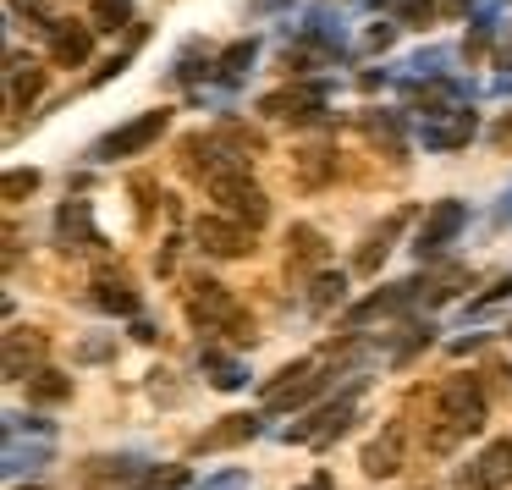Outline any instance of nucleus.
<instances>
[{
    "label": "nucleus",
    "instance_id": "obj_29",
    "mask_svg": "<svg viewBox=\"0 0 512 490\" xmlns=\"http://www.w3.org/2000/svg\"><path fill=\"white\" fill-rule=\"evenodd\" d=\"M199 56H204L199 45H188V50H182V61H177V78H182V83H193V78H199Z\"/></svg>",
    "mask_w": 512,
    "mask_h": 490
},
{
    "label": "nucleus",
    "instance_id": "obj_21",
    "mask_svg": "<svg viewBox=\"0 0 512 490\" xmlns=\"http://www.w3.org/2000/svg\"><path fill=\"white\" fill-rule=\"evenodd\" d=\"M45 89V72L34 67V61H23V56H12V111H23L34 94Z\"/></svg>",
    "mask_w": 512,
    "mask_h": 490
},
{
    "label": "nucleus",
    "instance_id": "obj_27",
    "mask_svg": "<svg viewBox=\"0 0 512 490\" xmlns=\"http://www.w3.org/2000/svg\"><path fill=\"white\" fill-rule=\"evenodd\" d=\"M342 292H347L342 270H325V276L314 281V309H331V303H342Z\"/></svg>",
    "mask_w": 512,
    "mask_h": 490
},
{
    "label": "nucleus",
    "instance_id": "obj_17",
    "mask_svg": "<svg viewBox=\"0 0 512 490\" xmlns=\"http://www.w3.org/2000/svg\"><path fill=\"white\" fill-rule=\"evenodd\" d=\"M94 303H100V309H111V314H138L133 281L111 276V270H100V276H94Z\"/></svg>",
    "mask_w": 512,
    "mask_h": 490
},
{
    "label": "nucleus",
    "instance_id": "obj_14",
    "mask_svg": "<svg viewBox=\"0 0 512 490\" xmlns=\"http://www.w3.org/2000/svg\"><path fill=\"white\" fill-rule=\"evenodd\" d=\"M56 237H61V243L100 248V232H94V215H89V204H78V199H67V204H61V215H56Z\"/></svg>",
    "mask_w": 512,
    "mask_h": 490
},
{
    "label": "nucleus",
    "instance_id": "obj_7",
    "mask_svg": "<svg viewBox=\"0 0 512 490\" xmlns=\"http://www.w3.org/2000/svg\"><path fill=\"white\" fill-rule=\"evenodd\" d=\"M463 221H468V210L457 199H441L430 215H424V226H419V237H413V254L419 259H430V254H441L446 243H452L457 232H463Z\"/></svg>",
    "mask_w": 512,
    "mask_h": 490
},
{
    "label": "nucleus",
    "instance_id": "obj_10",
    "mask_svg": "<svg viewBox=\"0 0 512 490\" xmlns=\"http://www.w3.org/2000/svg\"><path fill=\"white\" fill-rule=\"evenodd\" d=\"M507 479H512V441L485 446V452L463 468V485H474V490H496V485H507Z\"/></svg>",
    "mask_w": 512,
    "mask_h": 490
},
{
    "label": "nucleus",
    "instance_id": "obj_15",
    "mask_svg": "<svg viewBox=\"0 0 512 490\" xmlns=\"http://www.w3.org/2000/svg\"><path fill=\"white\" fill-rule=\"evenodd\" d=\"M320 259H325V237L314 232V226H292V232H287V270H292V276L314 270Z\"/></svg>",
    "mask_w": 512,
    "mask_h": 490
},
{
    "label": "nucleus",
    "instance_id": "obj_16",
    "mask_svg": "<svg viewBox=\"0 0 512 490\" xmlns=\"http://www.w3.org/2000/svg\"><path fill=\"white\" fill-rule=\"evenodd\" d=\"M39 353H45V336L39 331H12L6 336V380H28L23 364H39Z\"/></svg>",
    "mask_w": 512,
    "mask_h": 490
},
{
    "label": "nucleus",
    "instance_id": "obj_8",
    "mask_svg": "<svg viewBox=\"0 0 512 490\" xmlns=\"http://www.w3.org/2000/svg\"><path fill=\"white\" fill-rule=\"evenodd\" d=\"M474 111L468 105H457V111H424V127H419V138H424V149H457V144H468L474 138Z\"/></svg>",
    "mask_w": 512,
    "mask_h": 490
},
{
    "label": "nucleus",
    "instance_id": "obj_34",
    "mask_svg": "<svg viewBox=\"0 0 512 490\" xmlns=\"http://www.w3.org/2000/svg\"><path fill=\"white\" fill-rule=\"evenodd\" d=\"M507 336H512V331H507Z\"/></svg>",
    "mask_w": 512,
    "mask_h": 490
},
{
    "label": "nucleus",
    "instance_id": "obj_11",
    "mask_svg": "<svg viewBox=\"0 0 512 490\" xmlns=\"http://www.w3.org/2000/svg\"><path fill=\"white\" fill-rule=\"evenodd\" d=\"M94 34H100V28H89V23H50V56H56L61 67H83L89 50H94Z\"/></svg>",
    "mask_w": 512,
    "mask_h": 490
},
{
    "label": "nucleus",
    "instance_id": "obj_3",
    "mask_svg": "<svg viewBox=\"0 0 512 490\" xmlns=\"http://www.w3.org/2000/svg\"><path fill=\"white\" fill-rule=\"evenodd\" d=\"M215 204H226V215H232L237 226H248V232H259V226L270 221V199L248 182V171H232V177H215L210 182Z\"/></svg>",
    "mask_w": 512,
    "mask_h": 490
},
{
    "label": "nucleus",
    "instance_id": "obj_30",
    "mask_svg": "<svg viewBox=\"0 0 512 490\" xmlns=\"http://www.w3.org/2000/svg\"><path fill=\"white\" fill-rule=\"evenodd\" d=\"M182 485H188V468H166V474L149 479V490H182Z\"/></svg>",
    "mask_w": 512,
    "mask_h": 490
},
{
    "label": "nucleus",
    "instance_id": "obj_1",
    "mask_svg": "<svg viewBox=\"0 0 512 490\" xmlns=\"http://www.w3.org/2000/svg\"><path fill=\"white\" fill-rule=\"evenodd\" d=\"M474 430H485V391L474 375H452L435 397V430H430V452H452L457 441H468Z\"/></svg>",
    "mask_w": 512,
    "mask_h": 490
},
{
    "label": "nucleus",
    "instance_id": "obj_6",
    "mask_svg": "<svg viewBox=\"0 0 512 490\" xmlns=\"http://www.w3.org/2000/svg\"><path fill=\"white\" fill-rule=\"evenodd\" d=\"M193 243H199L204 254H215V259L254 254V237H248L237 221H226V215H199V221H193Z\"/></svg>",
    "mask_w": 512,
    "mask_h": 490
},
{
    "label": "nucleus",
    "instance_id": "obj_26",
    "mask_svg": "<svg viewBox=\"0 0 512 490\" xmlns=\"http://www.w3.org/2000/svg\"><path fill=\"white\" fill-rule=\"evenodd\" d=\"M127 23V0H94V28L100 34H116Z\"/></svg>",
    "mask_w": 512,
    "mask_h": 490
},
{
    "label": "nucleus",
    "instance_id": "obj_4",
    "mask_svg": "<svg viewBox=\"0 0 512 490\" xmlns=\"http://www.w3.org/2000/svg\"><path fill=\"white\" fill-rule=\"evenodd\" d=\"M166 122H171V111H144L138 122H127V127H116L111 138H100V144H94V160H127V155H144V149L155 144L160 133H166Z\"/></svg>",
    "mask_w": 512,
    "mask_h": 490
},
{
    "label": "nucleus",
    "instance_id": "obj_13",
    "mask_svg": "<svg viewBox=\"0 0 512 490\" xmlns=\"http://www.w3.org/2000/svg\"><path fill=\"white\" fill-rule=\"evenodd\" d=\"M397 468H402V424H386V430L364 446V474L369 479H391Z\"/></svg>",
    "mask_w": 512,
    "mask_h": 490
},
{
    "label": "nucleus",
    "instance_id": "obj_5",
    "mask_svg": "<svg viewBox=\"0 0 512 490\" xmlns=\"http://www.w3.org/2000/svg\"><path fill=\"white\" fill-rule=\"evenodd\" d=\"M149 468H144V457H133V452H122V457H89L83 463V485L89 490H149Z\"/></svg>",
    "mask_w": 512,
    "mask_h": 490
},
{
    "label": "nucleus",
    "instance_id": "obj_33",
    "mask_svg": "<svg viewBox=\"0 0 512 490\" xmlns=\"http://www.w3.org/2000/svg\"><path fill=\"white\" fill-rule=\"evenodd\" d=\"M28 6H34V0H28Z\"/></svg>",
    "mask_w": 512,
    "mask_h": 490
},
{
    "label": "nucleus",
    "instance_id": "obj_12",
    "mask_svg": "<svg viewBox=\"0 0 512 490\" xmlns=\"http://www.w3.org/2000/svg\"><path fill=\"white\" fill-rule=\"evenodd\" d=\"M320 100H325V89L309 83V89H281V94H270V100H259V111L281 116V122H309V116L320 111Z\"/></svg>",
    "mask_w": 512,
    "mask_h": 490
},
{
    "label": "nucleus",
    "instance_id": "obj_28",
    "mask_svg": "<svg viewBox=\"0 0 512 490\" xmlns=\"http://www.w3.org/2000/svg\"><path fill=\"white\" fill-rule=\"evenodd\" d=\"M39 188V171H6V204H23Z\"/></svg>",
    "mask_w": 512,
    "mask_h": 490
},
{
    "label": "nucleus",
    "instance_id": "obj_31",
    "mask_svg": "<svg viewBox=\"0 0 512 490\" xmlns=\"http://www.w3.org/2000/svg\"><path fill=\"white\" fill-rule=\"evenodd\" d=\"M78 358H83V364H100V358H111V342H83Z\"/></svg>",
    "mask_w": 512,
    "mask_h": 490
},
{
    "label": "nucleus",
    "instance_id": "obj_9",
    "mask_svg": "<svg viewBox=\"0 0 512 490\" xmlns=\"http://www.w3.org/2000/svg\"><path fill=\"white\" fill-rule=\"evenodd\" d=\"M353 413H358V397L347 391L342 402H331V408H320V413H309V419L298 424V430H287V441H309V446H325V441H336V435L353 424Z\"/></svg>",
    "mask_w": 512,
    "mask_h": 490
},
{
    "label": "nucleus",
    "instance_id": "obj_25",
    "mask_svg": "<svg viewBox=\"0 0 512 490\" xmlns=\"http://www.w3.org/2000/svg\"><path fill=\"white\" fill-rule=\"evenodd\" d=\"M364 133L375 138V144H386L391 155H402V138H397V116H386V111H369V116H364Z\"/></svg>",
    "mask_w": 512,
    "mask_h": 490
},
{
    "label": "nucleus",
    "instance_id": "obj_19",
    "mask_svg": "<svg viewBox=\"0 0 512 490\" xmlns=\"http://www.w3.org/2000/svg\"><path fill=\"white\" fill-rule=\"evenodd\" d=\"M254 39H237L232 50H221V61H215V78L221 83H243L248 78V67H254Z\"/></svg>",
    "mask_w": 512,
    "mask_h": 490
},
{
    "label": "nucleus",
    "instance_id": "obj_20",
    "mask_svg": "<svg viewBox=\"0 0 512 490\" xmlns=\"http://www.w3.org/2000/svg\"><path fill=\"white\" fill-rule=\"evenodd\" d=\"M23 386H28V397H34V402H67L72 397V380L61 375V369H34Z\"/></svg>",
    "mask_w": 512,
    "mask_h": 490
},
{
    "label": "nucleus",
    "instance_id": "obj_24",
    "mask_svg": "<svg viewBox=\"0 0 512 490\" xmlns=\"http://www.w3.org/2000/svg\"><path fill=\"white\" fill-rule=\"evenodd\" d=\"M199 364H204V375H210V380H215V386H221V391H237V386H243V369H237L232 358H221V353H215V347H210V353L199 358Z\"/></svg>",
    "mask_w": 512,
    "mask_h": 490
},
{
    "label": "nucleus",
    "instance_id": "obj_2",
    "mask_svg": "<svg viewBox=\"0 0 512 490\" xmlns=\"http://www.w3.org/2000/svg\"><path fill=\"white\" fill-rule=\"evenodd\" d=\"M188 320L193 325H204V331H215V325H226L232 331V342H254V320H248L243 309L232 303V292L221 287V281H193V292H188Z\"/></svg>",
    "mask_w": 512,
    "mask_h": 490
},
{
    "label": "nucleus",
    "instance_id": "obj_22",
    "mask_svg": "<svg viewBox=\"0 0 512 490\" xmlns=\"http://www.w3.org/2000/svg\"><path fill=\"white\" fill-rule=\"evenodd\" d=\"M397 226H402V215H391L380 232H369L364 237V248H358V270H380V259L391 254V237H397Z\"/></svg>",
    "mask_w": 512,
    "mask_h": 490
},
{
    "label": "nucleus",
    "instance_id": "obj_23",
    "mask_svg": "<svg viewBox=\"0 0 512 490\" xmlns=\"http://www.w3.org/2000/svg\"><path fill=\"white\" fill-rule=\"evenodd\" d=\"M221 424H226V430L204 435L199 452H215V446H232V441H248V435H259V419H248V413H232V419H221Z\"/></svg>",
    "mask_w": 512,
    "mask_h": 490
},
{
    "label": "nucleus",
    "instance_id": "obj_32",
    "mask_svg": "<svg viewBox=\"0 0 512 490\" xmlns=\"http://www.w3.org/2000/svg\"><path fill=\"white\" fill-rule=\"evenodd\" d=\"M507 215H512V199H507Z\"/></svg>",
    "mask_w": 512,
    "mask_h": 490
},
{
    "label": "nucleus",
    "instance_id": "obj_18",
    "mask_svg": "<svg viewBox=\"0 0 512 490\" xmlns=\"http://www.w3.org/2000/svg\"><path fill=\"white\" fill-rule=\"evenodd\" d=\"M413 292H419V281H402V287H380L375 298H364L353 314H347V320H353V325H364V320H375V314H391V309H402V303H408Z\"/></svg>",
    "mask_w": 512,
    "mask_h": 490
}]
</instances>
